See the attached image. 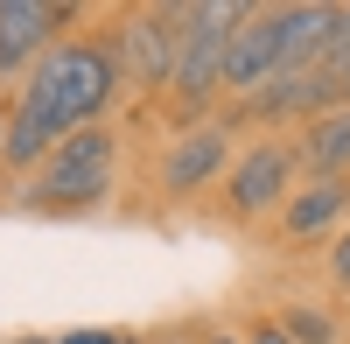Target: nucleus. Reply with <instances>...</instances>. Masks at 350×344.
<instances>
[{"label":"nucleus","mask_w":350,"mask_h":344,"mask_svg":"<svg viewBox=\"0 0 350 344\" xmlns=\"http://www.w3.org/2000/svg\"><path fill=\"white\" fill-rule=\"evenodd\" d=\"M120 92V64L105 42H56L36 71L21 77V106L0 127V162L8 169H42L56 140L98 127V112Z\"/></svg>","instance_id":"nucleus-1"},{"label":"nucleus","mask_w":350,"mask_h":344,"mask_svg":"<svg viewBox=\"0 0 350 344\" xmlns=\"http://www.w3.org/2000/svg\"><path fill=\"white\" fill-rule=\"evenodd\" d=\"M112 197V134L105 127H84L70 140H56L49 162L28 176L21 204L28 211H92Z\"/></svg>","instance_id":"nucleus-2"},{"label":"nucleus","mask_w":350,"mask_h":344,"mask_svg":"<svg viewBox=\"0 0 350 344\" xmlns=\"http://www.w3.org/2000/svg\"><path fill=\"white\" fill-rule=\"evenodd\" d=\"M183 14V42H175V99L203 106L224 84V49H231V28L245 21V8H224V0H203V8H175Z\"/></svg>","instance_id":"nucleus-3"},{"label":"nucleus","mask_w":350,"mask_h":344,"mask_svg":"<svg viewBox=\"0 0 350 344\" xmlns=\"http://www.w3.org/2000/svg\"><path fill=\"white\" fill-rule=\"evenodd\" d=\"M295 140H259V148L239 155V169L224 176V197L239 218H267V211H287V190H295Z\"/></svg>","instance_id":"nucleus-4"},{"label":"nucleus","mask_w":350,"mask_h":344,"mask_svg":"<svg viewBox=\"0 0 350 344\" xmlns=\"http://www.w3.org/2000/svg\"><path fill=\"white\" fill-rule=\"evenodd\" d=\"M273 77H280V8H245L224 49V84L239 99H259Z\"/></svg>","instance_id":"nucleus-5"},{"label":"nucleus","mask_w":350,"mask_h":344,"mask_svg":"<svg viewBox=\"0 0 350 344\" xmlns=\"http://www.w3.org/2000/svg\"><path fill=\"white\" fill-rule=\"evenodd\" d=\"M175 42H183V14L154 8V14H126L120 21V84H168L175 77Z\"/></svg>","instance_id":"nucleus-6"},{"label":"nucleus","mask_w":350,"mask_h":344,"mask_svg":"<svg viewBox=\"0 0 350 344\" xmlns=\"http://www.w3.org/2000/svg\"><path fill=\"white\" fill-rule=\"evenodd\" d=\"M64 21H70V8H49V0H0V77H21V64L36 71L56 49Z\"/></svg>","instance_id":"nucleus-7"},{"label":"nucleus","mask_w":350,"mask_h":344,"mask_svg":"<svg viewBox=\"0 0 350 344\" xmlns=\"http://www.w3.org/2000/svg\"><path fill=\"white\" fill-rule=\"evenodd\" d=\"M224 155H231V134H224V127H189L183 140H168V155H161V190H168V197L203 190V183L224 169Z\"/></svg>","instance_id":"nucleus-8"},{"label":"nucleus","mask_w":350,"mask_h":344,"mask_svg":"<svg viewBox=\"0 0 350 344\" xmlns=\"http://www.w3.org/2000/svg\"><path fill=\"white\" fill-rule=\"evenodd\" d=\"M329 106H343V92H336V77L329 71H287V77H273L267 92L252 99V112L259 120H323Z\"/></svg>","instance_id":"nucleus-9"},{"label":"nucleus","mask_w":350,"mask_h":344,"mask_svg":"<svg viewBox=\"0 0 350 344\" xmlns=\"http://www.w3.org/2000/svg\"><path fill=\"white\" fill-rule=\"evenodd\" d=\"M295 162L308 169L315 183H343V176H350V106H329L323 120H308V127H301Z\"/></svg>","instance_id":"nucleus-10"},{"label":"nucleus","mask_w":350,"mask_h":344,"mask_svg":"<svg viewBox=\"0 0 350 344\" xmlns=\"http://www.w3.org/2000/svg\"><path fill=\"white\" fill-rule=\"evenodd\" d=\"M343 211H350V183H308L301 197H287L280 232H287V239H315V232H329Z\"/></svg>","instance_id":"nucleus-11"},{"label":"nucleus","mask_w":350,"mask_h":344,"mask_svg":"<svg viewBox=\"0 0 350 344\" xmlns=\"http://www.w3.org/2000/svg\"><path fill=\"white\" fill-rule=\"evenodd\" d=\"M280 330L295 337V344H336V323L323 317V309H301V302H295V309L280 317Z\"/></svg>","instance_id":"nucleus-12"},{"label":"nucleus","mask_w":350,"mask_h":344,"mask_svg":"<svg viewBox=\"0 0 350 344\" xmlns=\"http://www.w3.org/2000/svg\"><path fill=\"white\" fill-rule=\"evenodd\" d=\"M329 281L350 295V232H336V246H329Z\"/></svg>","instance_id":"nucleus-13"},{"label":"nucleus","mask_w":350,"mask_h":344,"mask_svg":"<svg viewBox=\"0 0 350 344\" xmlns=\"http://www.w3.org/2000/svg\"><path fill=\"white\" fill-rule=\"evenodd\" d=\"M245 344H295V337H287V330H280V323H259V330H252V337H245Z\"/></svg>","instance_id":"nucleus-14"},{"label":"nucleus","mask_w":350,"mask_h":344,"mask_svg":"<svg viewBox=\"0 0 350 344\" xmlns=\"http://www.w3.org/2000/svg\"><path fill=\"white\" fill-rule=\"evenodd\" d=\"M56 344H112L105 330H70V337H56Z\"/></svg>","instance_id":"nucleus-15"},{"label":"nucleus","mask_w":350,"mask_h":344,"mask_svg":"<svg viewBox=\"0 0 350 344\" xmlns=\"http://www.w3.org/2000/svg\"><path fill=\"white\" fill-rule=\"evenodd\" d=\"M336 92H343V106H350V71H343V77H336Z\"/></svg>","instance_id":"nucleus-16"},{"label":"nucleus","mask_w":350,"mask_h":344,"mask_svg":"<svg viewBox=\"0 0 350 344\" xmlns=\"http://www.w3.org/2000/svg\"><path fill=\"white\" fill-rule=\"evenodd\" d=\"M14 344H56V337H14Z\"/></svg>","instance_id":"nucleus-17"},{"label":"nucleus","mask_w":350,"mask_h":344,"mask_svg":"<svg viewBox=\"0 0 350 344\" xmlns=\"http://www.w3.org/2000/svg\"><path fill=\"white\" fill-rule=\"evenodd\" d=\"M112 344H140V337H112Z\"/></svg>","instance_id":"nucleus-18"},{"label":"nucleus","mask_w":350,"mask_h":344,"mask_svg":"<svg viewBox=\"0 0 350 344\" xmlns=\"http://www.w3.org/2000/svg\"><path fill=\"white\" fill-rule=\"evenodd\" d=\"M217 344H239V337H217Z\"/></svg>","instance_id":"nucleus-19"}]
</instances>
